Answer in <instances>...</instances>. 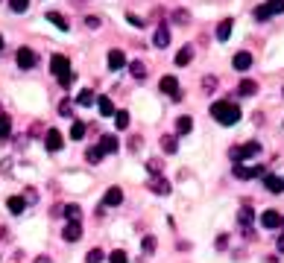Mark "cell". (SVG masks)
Listing matches in <instances>:
<instances>
[{"instance_id":"obj_1","label":"cell","mask_w":284,"mask_h":263,"mask_svg":"<svg viewBox=\"0 0 284 263\" xmlns=\"http://www.w3.org/2000/svg\"><path fill=\"white\" fill-rule=\"evenodd\" d=\"M211 117H214L217 123H223V126H235V123L240 120V108H238L235 102H229V100H220V102L211 105Z\"/></svg>"},{"instance_id":"obj_2","label":"cell","mask_w":284,"mask_h":263,"mask_svg":"<svg viewBox=\"0 0 284 263\" xmlns=\"http://www.w3.org/2000/svg\"><path fill=\"white\" fill-rule=\"evenodd\" d=\"M50 73L65 85V88H70V82H73V70H70V61H67V56H62V53H56V56H50Z\"/></svg>"},{"instance_id":"obj_3","label":"cell","mask_w":284,"mask_h":263,"mask_svg":"<svg viewBox=\"0 0 284 263\" xmlns=\"http://www.w3.org/2000/svg\"><path fill=\"white\" fill-rule=\"evenodd\" d=\"M15 61H18V67H21V70H32V67H35V61H38V56H35L29 47H21V50L15 53Z\"/></svg>"},{"instance_id":"obj_4","label":"cell","mask_w":284,"mask_h":263,"mask_svg":"<svg viewBox=\"0 0 284 263\" xmlns=\"http://www.w3.org/2000/svg\"><path fill=\"white\" fill-rule=\"evenodd\" d=\"M158 91L167 94V97H173V100H182V91H179V79H176V76H161Z\"/></svg>"},{"instance_id":"obj_5","label":"cell","mask_w":284,"mask_h":263,"mask_svg":"<svg viewBox=\"0 0 284 263\" xmlns=\"http://www.w3.org/2000/svg\"><path fill=\"white\" fill-rule=\"evenodd\" d=\"M258 152H261V143H258V141H249V143H243L240 149H232V158L246 161V158H255Z\"/></svg>"},{"instance_id":"obj_6","label":"cell","mask_w":284,"mask_h":263,"mask_svg":"<svg viewBox=\"0 0 284 263\" xmlns=\"http://www.w3.org/2000/svg\"><path fill=\"white\" fill-rule=\"evenodd\" d=\"M97 146H100L103 155H114V152L120 149V141H117L114 135H100V143H97Z\"/></svg>"},{"instance_id":"obj_7","label":"cell","mask_w":284,"mask_h":263,"mask_svg":"<svg viewBox=\"0 0 284 263\" xmlns=\"http://www.w3.org/2000/svg\"><path fill=\"white\" fill-rule=\"evenodd\" d=\"M153 44H155L158 50H164V47L170 44V26H167V23H158L155 35H153Z\"/></svg>"},{"instance_id":"obj_8","label":"cell","mask_w":284,"mask_h":263,"mask_svg":"<svg viewBox=\"0 0 284 263\" xmlns=\"http://www.w3.org/2000/svg\"><path fill=\"white\" fill-rule=\"evenodd\" d=\"M235 176H238V179H258V176H264V167H261V164H258V167L235 164Z\"/></svg>"},{"instance_id":"obj_9","label":"cell","mask_w":284,"mask_h":263,"mask_svg":"<svg viewBox=\"0 0 284 263\" xmlns=\"http://www.w3.org/2000/svg\"><path fill=\"white\" fill-rule=\"evenodd\" d=\"M123 202V190L120 187H109L106 196H103V208H117Z\"/></svg>"},{"instance_id":"obj_10","label":"cell","mask_w":284,"mask_h":263,"mask_svg":"<svg viewBox=\"0 0 284 263\" xmlns=\"http://www.w3.org/2000/svg\"><path fill=\"white\" fill-rule=\"evenodd\" d=\"M62 240H65V243H76V240H82V225H79V223H67L65 231H62Z\"/></svg>"},{"instance_id":"obj_11","label":"cell","mask_w":284,"mask_h":263,"mask_svg":"<svg viewBox=\"0 0 284 263\" xmlns=\"http://www.w3.org/2000/svg\"><path fill=\"white\" fill-rule=\"evenodd\" d=\"M261 225H264V228H282L284 220H282L279 211H264V214H261Z\"/></svg>"},{"instance_id":"obj_12","label":"cell","mask_w":284,"mask_h":263,"mask_svg":"<svg viewBox=\"0 0 284 263\" xmlns=\"http://www.w3.org/2000/svg\"><path fill=\"white\" fill-rule=\"evenodd\" d=\"M62 143H65V141H62V135H59L56 129H50V132L44 135V146H47V152H59Z\"/></svg>"},{"instance_id":"obj_13","label":"cell","mask_w":284,"mask_h":263,"mask_svg":"<svg viewBox=\"0 0 284 263\" xmlns=\"http://www.w3.org/2000/svg\"><path fill=\"white\" fill-rule=\"evenodd\" d=\"M150 190H153L155 196H167V193H170V182L161 179V176H153V179H150Z\"/></svg>"},{"instance_id":"obj_14","label":"cell","mask_w":284,"mask_h":263,"mask_svg":"<svg viewBox=\"0 0 284 263\" xmlns=\"http://www.w3.org/2000/svg\"><path fill=\"white\" fill-rule=\"evenodd\" d=\"M232 64H235V70H249V67H252V53H246V50L235 53Z\"/></svg>"},{"instance_id":"obj_15","label":"cell","mask_w":284,"mask_h":263,"mask_svg":"<svg viewBox=\"0 0 284 263\" xmlns=\"http://www.w3.org/2000/svg\"><path fill=\"white\" fill-rule=\"evenodd\" d=\"M109 67L111 70H123L126 67V53L123 50H111L109 53Z\"/></svg>"},{"instance_id":"obj_16","label":"cell","mask_w":284,"mask_h":263,"mask_svg":"<svg viewBox=\"0 0 284 263\" xmlns=\"http://www.w3.org/2000/svg\"><path fill=\"white\" fill-rule=\"evenodd\" d=\"M6 208H9V214H15V217H18V214H23L26 199H23V196H9V199H6Z\"/></svg>"},{"instance_id":"obj_17","label":"cell","mask_w":284,"mask_h":263,"mask_svg":"<svg viewBox=\"0 0 284 263\" xmlns=\"http://www.w3.org/2000/svg\"><path fill=\"white\" fill-rule=\"evenodd\" d=\"M191 59H194V47H191V44H185V47L176 53V67H185V64H191Z\"/></svg>"},{"instance_id":"obj_18","label":"cell","mask_w":284,"mask_h":263,"mask_svg":"<svg viewBox=\"0 0 284 263\" xmlns=\"http://www.w3.org/2000/svg\"><path fill=\"white\" fill-rule=\"evenodd\" d=\"M129 73H132L138 82H144V79H147V73H150V67H147L144 61H132V64H129Z\"/></svg>"},{"instance_id":"obj_19","label":"cell","mask_w":284,"mask_h":263,"mask_svg":"<svg viewBox=\"0 0 284 263\" xmlns=\"http://www.w3.org/2000/svg\"><path fill=\"white\" fill-rule=\"evenodd\" d=\"M62 214L67 217V223H79L82 220V208L79 205H62Z\"/></svg>"},{"instance_id":"obj_20","label":"cell","mask_w":284,"mask_h":263,"mask_svg":"<svg viewBox=\"0 0 284 263\" xmlns=\"http://www.w3.org/2000/svg\"><path fill=\"white\" fill-rule=\"evenodd\" d=\"M97 108H100V117H111V114H114V102H111L109 97H100V100H97Z\"/></svg>"},{"instance_id":"obj_21","label":"cell","mask_w":284,"mask_h":263,"mask_svg":"<svg viewBox=\"0 0 284 263\" xmlns=\"http://www.w3.org/2000/svg\"><path fill=\"white\" fill-rule=\"evenodd\" d=\"M9 135H12V117H9V114H0V141L6 143Z\"/></svg>"},{"instance_id":"obj_22","label":"cell","mask_w":284,"mask_h":263,"mask_svg":"<svg viewBox=\"0 0 284 263\" xmlns=\"http://www.w3.org/2000/svg\"><path fill=\"white\" fill-rule=\"evenodd\" d=\"M264 184H267L270 193H282V190H284V179H279V176H267Z\"/></svg>"},{"instance_id":"obj_23","label":"cell","mask_w":284,"mask_h":263,"mask_svg":"<svg viewBox=\"0 0 284 263\" xmlns=\"http://www.w3.org/2000/svg\"><path fill=\"white\" fill-rule=\"evenodd\" d=\"M255 91H258V82H252V79H243V82L238 85V94H240V97H252Z\"/></svg>"},{"instance_id":"obj_24","label":"cell","mask_w":284,"mask_h":263,"mask_svg":"<svg viewBox=\"0 0 284 263\" xmlns=\"http://www.w3.org/2000/svg\"><path fill=\"white\" fill-rule=\"evenodd\" d=\"M229 35H232V20L226 18V20H220V26H217V41H229Z\"/></svg>"},{"instance_id":"obj_25","label":"cell","mask_w":284,"mask_h":263,"mask_svg":"<svg viewBox=\"0 0 284 263\" xmlns=\"http://www.w3.org/2000/svg\"><path fill=\"white\" fill-rule=\"evenodd\" d=\"M47 20H50V23H56L62 32H67V20H65V15H59V12H47Z\"/></svg>"},{"instance_id":"obj_26","label":"cell","mask_w":284,"mask_h":263,"mask_svg":"<svg viewBox=\"0 0 284 263\" xmlns=\"http://www.w3.org/2000/svg\"><path fill=\"white\" fill-rule=\"evenodd\" d=\"M94 102H97L94 91H82V94L76 97V105H82V108H88V105H94Z\"/></svg>"},{"instance_id":"obj_27","label":"cell","mask_w":284,"mask_h":263,"mask_svg":"<svg viewBox=\"0 0 284 263\" xmlns=\"http://www.w3.org/2000/svg\"><path fill=\"white\" fill-rule=\"evenodd\" d=\"M191 129H194V120H191V117H188V114H185V117H179V120H176V132H179V135H188V132H191Z\"/></svg>"},{"instance_id":"obj_28","label":"cell","mask_w":284,"mask_h":263,"mask_svg":"<svg viewBox=\"0 0 284 263\" xmlns=\"http://www.w3.org/2000/svg\"><path fill=\"white\" fill-rule=\"evenodd\" d=\"M70 138H73V141H82V138H85V123H82V120H73V123H70Z\"/></svg>"},{"instance_id":"obj_29","label":"cell","mask_w":284,"mask_h":263,"mask_svg":"<svg viewBox=\"0 0 284 263\" xmlns=\"http://www.w3.org/2000/svg\"><path fill=\"white\" fill-rule=\"evenodd\" d=\"M103 158H106V155L100 152V146H91V149L85 152V161H88V164H100Z\"/></svg>"},{"instance_id":"obj_30","label":"cell","mask_w":284,"mask_h":263,"mask_svg":"<svg viewBox=\"0 0 284 263\" xmlns=\"http://www.w3.org/2000/svg\"><path fill=\"white\" fill-rule=\"evenodd\" d=\"M106 261V252L103 249H91L88 255H85V263H103Z\"/></svg>"},{"instance_id":"obj_31","label":"cell","mask_w":284,"mask_h":263,"mask_svg":"<svg viewBox=\"0 0 284 263\" xmlns=\"http://www.w3.org/2000/svg\"><path fill=\"white\" fill-rule=\"evenodd\" d=\"M176 146H179V143H176L173 135H164V138H161V149H164V152H176Z\"/></svg>"},{"instance_id":"obj_32","label":"cell","mask_w":284,"mask_h":263,"mask_svg":"<svg viewBox=\"0 0 284 263\" xmlns=\"http://www.w3.org/2000/svg\"><path fill=\"white\" fill-rule=\"evenodd\" d=\"M9 9H12L15 15H21V12L29 9V0H9Z\"/></svg>"},{"instance_id":"obj_33","label":"cell","mask_w":284,"mask_h":263,"mask_svg":"<svg viewBox=\"0 0 284 263\" xmlns=\"http://www.w3.org/2000/svg\"><path fill=\"white\" fill-rule=\"evenodd\" d=\"M109 263H129V255H126L123 249H114V252L109 255Z\"/></svg>"},{"instance_id":"obj_34","label":"cell","mask_w":284,"mask_h":263,"mask_svg":"<svg viewBox=\"0 0 284 263\" xmlns=\"http://www.w3.org/2000/svg\"><path fill=\"white\" fill-rule=\"evenodd\" d=\"M264 6L270 9V15H282V12H284V0H267Z\"/></svg>"},{"instance_id":"obj_35","label":"cell","mask_w":284,"mask_h":263,"mask_svg":"<svg viewBox=\"0 0 284 263\" xmlns=\"http://www.w3.org/2000/svg\"><path fill=\"white\" fill-rule=\"evenodd\" d=\"M59 114H62V117H73V102H70V100H62V102H59Z\"/></svg>"},{"instance_id":"obj_36","label":"cell","mask_w":284,"mask_h":263,"mask_svg":"<svg viewBox=\"0 0 284 263\" xmlns=\"http://www.w3.org/2000/svg\"><path fill=\"white\" fill-rule=\"evenodd\" d=\"M114 123H117V129H126L129 126V111H114Z\"/></svg>"},{"instance_id":"obj_37","label":"cell","mask_w":284,"mask_h":263,"mask_svg":"<svg viewBox=\"0 0 284 263\" xmlns=\"http://www.w3.org/2000/svg\"><path fill=\"white\" fill-rule=\"evenodd\" d=\"M141 249H144V255H153L155 252V237H144L141 240Z\"/></svg>"},{"instance_id":"obj_38","label":"cell","mask_w":284,"mask_h":263,"mask_svg":"<svg viewBox=\"0 0 284 263\" xmlns=\"http://www.w3.org/2000/svg\"><path fill=\"white\" fill-rule=\"evenodd\" d=\"M273 15H270V9L267 6H255V20H270Z\"/></svg>"},{"instance_id":"obj_39","label":"cell","mask_w":284,"mask_h":263,"mask_svg":"<svg viewBox=\"0 0 284 263\" xmlns=\"http://www.w3.org/2000/svg\"><path fill=\"white\" fill-rule=\"evenodd\" d=\"M238 220H240L243 225H249V223H252V208H240V214H238Z\"/></svg>"},{"instance_id":"obj_40","label":"cell","mask_w":284,"mask_h":263,"mask_svg":"<svg viewBox=\"0 0 284 263\" xmlns=\"http://www.w3.org/2000/svg\"><path fill=\"white\" fill-rule=\"evenodd\" d=\"M147 170H150L153 176H158V173H161V161H158V158H150V164H147Z\"/></svg>"},{"instance_id":"obj_41","label":"cell","mask_w":284,"mask_h":263,"mask_svg":"<svg viewBox=\"0 0 284 263\" xmlns=\"http://www.w3.org/2000/svg\"><path fill=\"white\" fill-rule=\"evenodd\" d=\"M85 26H88V29H97V26H100V18H97V15H88V18H85Z\"/></svg>"},{"instance_id":"obj_42","label":"cell","mask_w":284,"mask_h":263,"mask_svg":"<svg viewBox=\"0 0 284 263\" xmlns=\"http://www.w3.org/2000/svg\"><path fill=\"white\" fill-rule=\"evenodd\" d=\"M202 88L211 94V88H217V79H214V76H205V79H202Z\"/></svg>"},{"instance_id":"obj_43","label":"cell","mask_w":284,"mask_h":263,"mask_svg":"<svg viewBox=\"0 0 284 263\" xmlns=\"http://www.w3.org/2000/svg\"><path fill=\"white\" fill-rule=\"evenodd\" d=\"M126 20H129V23H132V26H138V29H141V26H144V20H141V18H138V15H126Z\"/></svg>"},{"instance_id":"obj_44","label":"cell","mask_w":284,"mask_h":263,"mask_svg":"<svg viewBox=\"0 0 284 263\" xmlns=\"http://www.w3.org/2000/svg\"><path fill=\"white\" fill-rule=\"evenodd\" d=\"M173 18H176V20H179V23H188V12H182V9H179V12H176V15H173Z\"/></svg>"},{"instance_id":"obj_45","label":"cell","mask_w":284,"mask_h":263,"mask_svg":"<svg viewBox=\"0 0 284 263\" xmlns=\"http://www.w3.org/2000/svg\"><path fill=\"white\" fill-rule=\"evenodd\" d=\"M279 252L284 255V234H279Z\"/></svg>"},{"instance_id":"obj_46","label":"cell","mask_w":284,"mask_h":263,"mask_svg":"<svg viewBox=\"0 0 284 263\" xmlns=\"http://www.w3.org/2000/svg\"><path fill=\"white\" fill-rule=\"evenodd\" d=\"M0 50H3V35H0Z\"/></svg>"}]
</instances>
